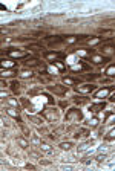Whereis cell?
I'll return each mask as SVG.
<instances>
[{"instance_id": "cell-1", "label": "cell", "mask_w": 115, "mask_h": 171, "mask_svg": "<svg viewBox=\"0 0 115 171\" xmlns=\"http://www.w3.org/2000/svg\"><path fill=\"white\" fill-rule=\"evenodd\" d=\"M83 119V113H81V110L80 109H77V107H74V109H69L68 110V113L65 115V121L66 122H78V121H81Z\"/></svg>"}, {"instance_id": "cell-2", "label": "cell", "mask_w": 115, "mask_h": 171, "mask_svg": "<svg viewBox=\"0 0 115 171\" xmlns=\"http://www.w3.org/2000/svg\"><path fill=\"white\" fill-rule=\"evenodd\" d=\"M42 115L46 118L49 122H57V121H58V118H60V112H58L55 107H49V109H46Z\"/></svg>"}, {"instance_id": "cell-3", "label": "cell", "mask_w": 115, "mask_h": 171, "mask_svg": "<svg viewBox=\"0 0 115 171\" xmlns=\"http://www.w3.org/2000/svg\"><path fill=\"white\" fill-rule=\"evenodd\" d=\"M48 90L52 92V93H55V95L63 96V95H66L68 87L66 86H61V84H54V86H48Z\"/></svg>"}, {"instance_id": "cell-4", "label": "cell", "mask_w": 115, "mask_h": 171, "mask_svg": "<svg viewBox=\"0 0 115 171\" xmlns=\"http://www.w3.org/2000/svg\"><path fill=\"white\" fill-rule=\"evenodd\" d=\"M94 90H97V86H94V84H84V86L75 87V92H78V93H92Z\"/></svg>"}, {"instance_id": "cell-5", "label": "cell", "mask_w": 115, "mask_h": 171, "mask_svg": "<svg viewBox=\"0 0 115 171\" xmlns=\"http://www.w3.org/2000/svg\"><path fill=\"white\" fill-rule=\"evenodd\" d=\"M6 55L14 57V58H28V54L25 50H14V49H8Z\"/></svg>"}, {"instance_id": "cell-6", "label": "cell", "mask_w": 115, "mask_h": 171, "mask_svg": "<svg viewBox=\"0 0 115 171\" xmlns=\"http://www.w3.org/2000/svg\"><path fill=\"white\" fill-rule=\"evenodd\" d=\"M43 57H45L46 60H54V61H55L57 58H60V60L66 58V55H65V54H61V52H45Z\"/></svg>"}, {"instance_id": "cell-7", "label": "cell", "mask_w": 115, "mask_h": 171, "mask_svg": "<svg viewBox=\"0 0 115 171\" xmlns=\"http://www.w3.org/2000/svg\"><path fill=\"white\" fill-rule=\"evenodd\" d=\"M87 61H91L92 64H105V63H108L109 61V57H101V55H94V57H91V58H89Z\"/></svg>"}, {"instance_id": "cell-8", "label": "cell", "mask_w": 115, "mask_h": 171, "mask_svg": "<svg viewBox=\"0 0 115 171\" xmlns=\"http://www.w3.org/2000/svg\"><path fill=\"white\" fill-rule=\"evenodd\" d=\"M91 136V131H89L87 128H80V130H77L75 131V135H74V139H86Z\"/></svg>"}, {"instance_id": "cell-9", "label": "cell", "mask_w": 115, "mask_h": 171, "mask_svg": "<svg viewBox=\"0 0 115 171\" xmlns=\"http://www.w3.org/2000/svg\"><path fill=\"white\" fill-rule=\"evenodd\" d=\"M105 107H106V102L105 101L103 102H97V104H92V106L89 107V112H91V113H98L101 110H105Z\"/></svg>"}, {"instance_id": "cell-10", "label": "cell", "mask_w": 115, "mask_h": 171, "mask_svg": "<svg viewBox=\"0 0 115 171\" xmlns=\"http://www.w3.org/2000/svg\"><path fill=\"white\" fill-rule=\"evenodd\" d=\"M112 90H114V87H105V89H101V90H97L94 98H105V96H108L111 93Z\"/></svg>"}, {"instance_id": "cell-11", "label": "cell", "mask_w": 115, "mask_h": 171, "mask_svg": "<svg viewBox=\"0 0 115 171\" xmlns=\"http://www.w3.org/2000/svg\"><path fill=\"white\" fill-rule=\"evenodd\" d=\"M6 112H8V115H9V116H12V118H14V119H17V122H19V124H23L22 118L19 116V110H17V109H11V107H6Z\"/></svg>"}, {"instance_id": "cell-12", "label": "cell", "mask_w": 115, "mask_h": 171, "mask_svg": "<svg viewBox=\"0 0 115 171\" xmlns=\"http://www.w3.org/2000/svg\"><path fill=\"white\" fill-rule=\"evenodd\" d=\"M23 64L26 66V67H37V66H40V61L37 58H26L23 61Z\"/></svg>"}, {"instance_id": "cell-13", "label": "cell", "mask_w": 115, "mask_h": 171, "mask_svg": "<svg viewBox=\"0 0 115 171\" xmlns=\"http://www.w3.org/2000/svg\"><path fill=\"white\" fill-rule=\"evenodd\" d=\"M80 81H81L80 78H71V76H65V78H63V83H65L66 86H77Z\"/></svg>"}, {"instance_id": "cell-14", "label": "cell", "mask_w": 115, "mask_h": 171, "mask_svg": "<svg viewBox=\"0 0 115 171\" xmlns=\"http://www.w3.org/2000/svg\"><path fill=\"white\" fill-rule=\"evenodd\" d=\"M100 52H101V54H105V57H108L106 54H114V52H115V44H108V46L100 47Z\"/></svg>"}, {"instance_id": "cell-15", "label": "cell", "mask_w": 115, "mask_h": 171, "mask_svg": "<svg viewBox=\"0 0 115 171\" xmlns=\"http://www.w3.org/2000/svg\"><path fill=\"white\" fill-rule=\"evenodd\" d=\"M38 148H40L42 151H45L46 154H54V150L49 147V144H46V142H40L38 144Z\"/></svg>"}, {"instance_id": "cell-16", "label": "cell", "mask_w": 115, "mask_h": 171, "mask_svg": "<svg viewBox=\"0 0 115 171\" xmlns=\"http://www.w3.org/2000/svg\"><path fill=\"white\" fill-rule=\"evenodd\" d=\"M11 89H12V92H14L16 95H20V92H22V84L17 81V80H14L11 83Z\"/></svg>"}, {"instance_id": "cell-17", "label": "cell", "mask_w": 115, "mask_h": 171, "mask_svg": "<svg viewBox=\"0 0 115 171\" xmlns=\"http://www.w3.org/2000/svg\"><path fill=\"white\" fill-rule=\"evenodd\" d=\"M28 119L32 121L35 125H42V124H43V119H42L40 116H34V115H29V113H28Z\"/></svg>"}, {"instance_id": "cell-18", "label": "cell", "mask_w": 115, "mask_h": 171, "mask_svg": "<svg viewBox=\"0 0 115 171\" xmlns=\"http://www.w3.org/2000/svg\"><path fill=\"white\" fill-rule=\"evenodd\" d=\"M51 80H52V76H51L46 70H42V72H40V81H42V83H49Z\"/></svg>"}, {"instance_id": "cell-19", "label": "cell", "mask_w": 115, "mask_h": 171, "mask_svg": "<svg viewBox=\"0 0 115 171\" xmlns=\"http://www.w3.org/2000/svg\"><path fill=\"white\" fill-rule=\"evenodd\" d=\"M83 37H84V35H69V37L65 38V41H66V43H75V41L81 40Z\"/></svg>"}, {"instance_id": "cell-20", "label": "cell", "mask_w": 115, "mask_h": 171, "mask_svg": "<svg viewBox=\"0 0 115 171\" xmlns=\"http://www.w3.org/2000/svg\"><path fill=\"white\" fill-rule=\"evenodd\" d=\"M83 61H84V60H81V64H74L71 69H72V70H78V72H80V70H89V66L83 64Z\"/></svg>"}, {"instance_id": "cell-21", "label": "cell", "mask_w": 115, "mask_h": 171, "mask_svg": "<svg viewBox=\"0 0 115 171\" xmlns=\"http://www.w3.org/2000/svg\"><path fill=\"white\" fill-rule=\"evenodd\" d=\"M16 142L19 144V145H20V148H23V150L29 147V142H28L26 139H25V138H17V139H16Z\"/></svg>"}, {"instance_id": "cell-22", "label": "cell", "mask_w": 115, "mask_h": 171, "mask_svg": "<svg viewBox=\"0 0 115 171\" xmlns=\"http://www.w3.org/2000/svg\"><path fill=\"white\" fill-rule=\"evenodd\" d=\"M91 145H94V139H89V141H86L84 144H81V145L78 147V151H84V150H87Z\"/></svg>"}, {"instance_id": "cell-23", "label": "cell", "mask_w": 115, "mask_h": 171, "mask_svg": "<svg viewBox=\"0 0 115 171\" xmlns=\"http://www.w3.org/2000/svg\"><path fill=\"white\" fill-rule=\"evenodd\" d=\"M74 102L77 104V106H83V104L87 102V98H84V96H75L74 98Z\"/></svg>"}, {"instance_id": "cell-24", "label": "cell", "mask_w": 115, "mask_h": 171, "mask_svg": "<svg viewBox=\"0 0 115 171\" xmlns=\"http://www.w3.org/2000/svg\"><path fill=\"white\" fill-rule=\"evenodd\" d=\"M72 147H74V144H72V142H61V144H60V148H61V150H65V151H69Z\"/></svg>"}, {"instance_id": "cell-25", "label": "cell", "mask_w": 115, "mask_h": 171, "mask_svg": "<svg viewBox=\"0 0 115 171\" xmlns=\"http://www.w3.org/2000/svg\"><path fill=\"white\" fill-rule=\"evenodd\" d=\"M20 128H22V131H23V136H25V138H29V136H31V130L25 125V124H20Z\"/></svg>"}, {"instance_id": "cell-26", "label": "cell", "mask_w": 115, "mask_h": 171, "mask_svg": "<svg viewBox=\"0 0 115 171\" xmlns=\"http://www.w3.org/2000/svg\"><path fill=\"white\" fill-rule=\"evenodd\" d=\"M20 76L22 78H34V73H32V70H22Z\"/></svg>"}, {"instance_id": "cell-27", "label": "cell", "mask_w": 115, "mask_h": 171, "mask_svg": "<svg viewBox=\"0 0 115 171\" xmlns=\"http://www.w3.org/2000/svg\"><path fill=\"white\" fill-rule=\"evenodd\" d=\"M2 75H3V78L14 76V75H16V70H6V69H2Z\"/></svg>"}, {"instance_id": "cell-28", "label": "cell", "mask_w": 115, "mask_h": 171, "mask_svg": "<svg viewBox=\"0 0 115 171\" xmlns=\"http://www.w3.org/2000/svg\"><path fill=\"white\" fill-rule=\"evenodd\" d=\"M105 73H106L108 76H115V64H114V66H111V67H108Z\"/></svg>"}, {"instance_id": "cell-29", "label": "cell", "mask_w": 115, "mask_h": 171, "mask_svg": "<svg viewBox=\"0 0 115 171\" xmlns=\"http://www.w3.org/2000/svg\"><path fill=\"white\" fill-rule=\"evenodd\" d=\"M97 125H98V118H92V119L87 122V127H91V128H94Z\"/></svg>"}, {"instance_id": "cell-30", "label": "cell", "mask_w": 115, "mask_h": 171, "mask_svg": "<svg viewBox=\"0 0 115 171\" xmlns=\"http://www.w3.org/2000/svg\"><path fill=\"white\" fill-rule=\"evenodd\" d=\"M51 63H52V66H55V67H57L58 70H63V69L66 67V66L63 64V63H60V61H51Z\"/></svg>"}, {"instance_id": "cell-31", "label": "cell", "mask_w": 115, "mask_h": 171, "mask_svg": "<svg viewBox=\"0 0 115 171\" xmlns=\"http://www.w3.org/2000/svg\"><path fill=\"white\" fill-rule=\"evenodd\" d=\"M2 66H3V69L5 67H11V66H14V61H12V60H3Z\"/></svg>"}, {"instance_id": "cell-32", "label": "cell", "mask_w": 115, "mask_h": 171, "mask_svg": "<svg viewBox=\"0 0 115 171\" xmlns=\"http://www.w3.org/2000/svg\"><path fill=\"white\" fill-rule=\"evenodd\" d=\"M6 99H8V102L11 104L12 107H16V109H19V102H17L16 99H12V98H6Z\"/></svg>"}, {"instance_id": "cell-33", "label": "cell", "mask_w": 115, "mask_h": 171, "mask_svg": "<svg viewBox=\"0 0 115 171\" xmlns=\"http://www.w3.org/2000/svg\"><path fill=\"white\" fill-rule=\"evenodd\" d=\"M101 41V37H97V38H92V40H89L87 43L89 44H97V43H100Z\"/></svg>"}, {"instance_id": "cell-34", "label": "cell", "mask_w": 115, "mask_h": 171, "mask_svg": "<svg viewBox=\"0 0 115 171\" xmlns=\"http://www.w3.org/2000/svg\"><path fill=\"white\" fill-rule=\"evenodd\" d=\"M106 139H108V141H111V139H115V128L109 131V135L106 136Z\"/></svg>"}, {"instance_id": "cell-35", "label": "cell", "mask_w": 115, "mask_h": 171, "mask_svg": "<svg viewBox=\"0 0 115 171\" xmlns=\"http://www.w3.org/2000/svg\"><path fill=\"white\" fill-rule=\"evenodd\" d=\"M37 130H38V133H40V135H42V133H49V130H48L46 127H40V125H38Z\"/></svg>"}, {"instance_id": "cell-36", "label": "cell", "mask_w": 115, "mask_h": 171, "mask_svg": "<svg viewBox=\"0 0 115 171\" xmlns=\"http://www.w3.org/2000/svg\"><path fill=\"white\" fill-rule=\"evenodd\" d=\"M60 107H61V109L68 107V101H60Z\"/></svg>"}, {"instance_id": "cell-37", "label": "cell", "mask_w": 115, "mask_h": 171, "mask_svg": "<svg viewBox=\"0 0 115 171\" xmlns=\"http://www.w3.org/2000/svg\"><path fill=\"white\" fill-rule=\"evenodd\" d=\"M105 159H106V156H105V154H103V156H101V154H100V156H97V161H98V162H103Z\"/></svg>"}, {"instance_id": "cell-38", "label": "cell", "mask_w": 115, "mask_h": 171, "mask_svg": "<svg viewBox=\"0 0 115 171\" xmlns=\"http://www.w3.org/2000/svg\"><path fill=\"white\" fill-rule=\"evenodd\" d=\"M32 141H34V144H40V139H38L37 136H32Z\"/></svg>"}, {"instance_id": "cell-39", "label": "cell", "mask_w": 115, "mask_h": 171, "mask_svg": "<svg viewBox=\"0 0 115 171\" xmlns=\"http://www.w3.org/2000/svg\"><path fill=\"white\" fill-rule=\"evenodd\" d=\"M92 162V159H91V157H86V159L83 161V164H91Z\"/></svg>"}, {"instance_id": "cell-40", "label": "cell", "mask_w": 115, "mask_h": 171, "mask_svg": "<svg viewBox=\"0 0 115 171\" xmlns=\"http://www.w3.org/2000/svg\"><path fill=\"white\" fill-rule=\"evenodd\" d=\"M109 101H111V102H115V93H114V95L109 98Z\"/></svg>"}, {"instance_id": "cell-41", "label": "cell", "mask_w": 115, "mask_h": 171, "mask_svg": "<svg viewBox=\"0 0 115 171\" xmlns=\"http://www.w3.org/2000/svg\"><path fill=\"white\" fill-rule=\"evenodd\" d=\"M25 167H26V168H31V170H34V165H31V164H26Z\"/></svg>"}, {"instance_id": "cell-42", "label": "cell", "mask_w": 115, "mask_h": 171, "mask_svg": "<svg viewBox=\"0 0 115 171\" xmlns=\"http://www.w3.org/2000/svg\"><path fill=\"white\" fill-rule=\"evenodd\" d=\"M6 86H8V84H6V81H5V80H2V87H6Z\"/></svg>"}]
</instances>
